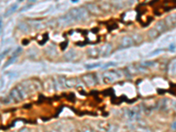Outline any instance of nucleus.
I'll return each instance as SVG.
<instances>
[{
	"mask_svg": "<svg viewBox=\"0 0 176 132\" xmlns=\"http://www.w3.org/2000/svg\"><path fill=\"white\" fill-rule=\"evenodd\" d=\"M69 13L70 16L73 18V20L76 21H84L88 18L89 12L86 10L85 7H78V8H73L70 10Z\"/></svg>",
	"mask_w": 176,
	"mask_h": 132,
	"instance_id": "1",
	"label": "nucleus"
},
{
	"mask_svg": "<svg viewBox=\"0 0 176 132\" xmlns=\"http://www.w3.org/2000/svg\"><path fill=\"white\" fill-rule=\"evenodd\" d=\"M122 73L120 71H109L106 72L102 75V81L105 84H111L121 78Z\"/></svg>",
	"mask_w": 176,
	"mask_h": 132,
	"instance_id": "2",
	"label": "nucleus"
},
{
	"mask_svg": "<svg viewBox=\"0 0 176 132\" xmlns=\"http://www.w3.org/2000/svg\"><path fill=\"white\" fill-rule=\"evenodd\" d=\"M175 103L174 100H170V99H162L160 100H159L158 103V108L163 111H168L171 108H174Z\"/></svg>",
	"mask_w": 176,
	"mask_h": 132,
	"instance_id": "3",
	"label": "nucleus"
},
{
	"mask_svg": "<svg viewBox=\"0 0 176 132\" xmlns=\"http://www.w3.org/2000/svg\"><path fill=\"white\" fill-rule=\"evenodd\" d=\"M141 107H134L128 110L127 116L131 121H138L140 119L141 116Z\"/></svg>",
	"mask_w": 176,
	"mask_h": 132,
	"instance_id": "4",
	"label": "nucleus"
},
{
	"mask_svg": "<svg viewBox=\"0 0 176 132\" xmlns=\"http://www.w3.org/2000/svg\"><path fill=\"white\" fill-rule=\"evenodd\" d=\"M57 21V26H66L71 25L72 23L75 22V20H74L73 18L70 16V14L69 12H68L67 14H65V15L60 17Z\"/></svg>",
	"mask_w": 176,
	"mask_h": 132,
	"instance_id": "5",
	"label": "nucleus"
},
{
	"mask_svg": "<svg viewBox=\"0 0 176 132\" xmlns=\"http://www.w3.org/2000/svg\"><path fill=\"white\" fill-rule=\"evenodd\" d=\"M82 80L87 86H90V87L94 86L97 84V78H96L95 74H94V73H86V74L83 75Z\"/></svg>",
	"mask_w": 176,
	"mask_h": 132,
	"instance_id": "6",
	"label": "nucleus"
},
{
	"mask_svg": "<svg viewBox=\"0 0 176 132\" xmlns=\"http://www.w3.org/2000/svg\"><path fill=\"white\" fill-rule=\"evenodd\" d=\"M86 10L88 11L89 13L91 14H94V15H100L102 13V10L100 6H98L97 5H95L94 3H88L86 4V6H85Z\"/></svg>",
	"mask_w": 176,
	"mask_h": 132,
	"instance_id": "7",
	"label": "nucleus"
},
{
	"mask_svg": "<svg viewBox=\"0 0 176 132\" xmlns=\"http://www.w3.org/2000/svg\"><path fill=\"white\" fill-rule=\"evenodd\" d=\"M134 41L131 36H124L120 41V48H129L134 45Z\"/></svg>",
	"mask_w": 176,
	"mask_h": 132,
	"instance_id": "8",
	"label": "nucleus"
},
{
	"mask_svg": "<svg viewBox=\"0 0 176 132\" xmlns=\"http://www.w3.org/2000/svg\"><path fill=\"white\" fill-rule=\"evenodd\" d=\"M112 45L110 43H106L101 48H100V57H107L112 52Z\"/></svg>",
	"mask_w": 176,
	"mask_h": 132,
	"instance_id": "9",
	"label": "nucleus"
},
{
	"mask_svg": "<svg viewBox=\"0 0 176 132\" xmlns=\"http://www.w3.org/2000/svg\"><path fill=\"white\" fill-rule=\"evenodd\" d=\"M9 96L11 97L12 101H14V102H20V101H21V100H23V98L21 96V94H20L19 89H18L16 86L13 87L12 90H11Z\"/></svg>",
	"mask_w": 176,
	"mask_h": 132,
	"instance_id": "10",
	"label": "nucleus"
},
{
	"mask_svg": "<svg viewBox=\"0 0 176 132\" xmlns=\"http://www.w3.org/2000/svg\"><path fill=\"white\" fill-rule=\"evenodd\" d=\"M168 28H174L176 26V13L170 14L165 17L164 20Z\"/></svg>",
	"mask_w": 176,
	"mask_h": 132,
	"instance_id": "11",
	"label": "nucleus"
},
{
	"mask_svg": "<svg viewBox=\"0 0 176 132\" xmlns=\"http://www.w3.org/2000/svg\"><path fill=\"white\" fill-rule=\"evenodd\" d=\"M167 73L171 77L176 76V58H174L170 61L167 66Z\"/></svg>",
	"mask_w": 176,
	"mask_h": 132,
	"instance_id": "12",
	"label": "nucleus"
},
{
	"mask_svg": "<svg viewBox=\"0 0 176 132\" xmlns=\"http://www.w3.org/2000/svg\"><path fill=\"white\" fill-rule=\"evenodd\" d=\"M160 35L161 34H163L165 33L167 29H168V27H167V26L165 24V22L164 20H159V21H158L156 25H155V27H154Z\"/></svg>",
	"mask_w": 176,
	"mask_h": 132,
	"instance_id": "13",
	"label": "nucleus"
},
{
	"mask_svg": "<svg viewBox=\"0 0 176 132\" xmlns=\"http://www.w3.org/2000/svg\"><path fill=\"white\" fill-rule=\"evenodd\" d=\"M18 8H19V4L15 3V4H12V5H11L7 8V10L5 11V18H7V17H9V16L12 15L14 12L17 11V9H18Z\"/></svg>",
	"mask_w": 176,
	"mask_h": 132,
	"instance_id": "14",
	"label": "nucleus"
},
{
	"mask_svg": "<svg viewBox=\"0 0 176 132\" xmlns=\"http://www.w3.org/2000/svg\"><path fill=\"white\" fill-rule=\"evenodd\" d=\"M87 55L91 58H98L100 57V48H91L87 50Z\"/></svg>",
	"mask_w": 176,
	"mask_h": 132,
	"instance_id": "15",
	"label": "nucleus"
},
{
	"mask_svg": "<svg viewBox=\"0 0 176 132\" xmlns=\"http://www.w3.org/2000/svg\"><path fill=\"white\" fill-rule=\"evenodd\" d=\"M78 84V79L76 78H68L65 81V87L67 88H72Z\"/></svg>",
	"mask_w": 176,
	"mask_h": 132,
	"instance_id": "16",
	"label": "nucleus"
},
{
	"mask_svg": "<svg viewBox=\"0 0 176 132\" xmlns=\"http://www.w3.org/2000/svg\"><path fill=\"white\" fill-rule=\"evenodd\" d=\"M18 89H19V91H20V94H21V96L24 99H26V98H27L28 96V94H29V92L27 91V89L25 87V85L22 84H18L17 86H16Z\"/></svg>",
	"mask_w": 176,
	"mask_h": 132,
	"instance_id": "17",
	"label": "nucleus"
},
{
	"mask_svg": "<svg viewBox=\"0 0 176 132\" xmlns=\"http://www.w3.org/2000/svg\"><path fill=\"white\" fill-rule=\"evenodd\" d=\"M77 57V53L74 49H70L67 53H65L64 55V57L67 61H72L73 59H75Z\"/></svg>",
	"mask_w": 176,
	"mask_h": 132,
	"instance_id": "18",
	"label": "nucleus"
},
{
	"mask_svg": "<svg viewBox=\"0 0 176 132\" xmlns=\"http://www.w3.org/2000/svg\"><path fill=\"white\" fill-rule=\"evenodd\" d=\"M46 53H47L48 56H49L50 57H54L57 55V48L54 46H49L46 49Z\"/></svg>",
	"mask_w": 176,
	"mask_h": 132,
	"instance_id": "19",
	"label": "nucleus"
},
{
	"mask_svg": "<svg viewBox=\"0 0 176 132\" xmlns=\"http://www.w3.org/2000/svg\"><path fill=\"white\" fill-rule=\"evenodd\" d=\"M18 27H19V29L21 31V32H23V33H26V34H27L28 32H29V29H30V27H29V26L27 23H26V22H20L19 24H18Z\"/></svg>",
	"mask_w": 176,
	"mask_h": 132,
	"instance_id": "20",
	"label": "nucleus"
},
{
	"mask_svg": "<svg viewBox=\"0 0 176 132\" xmlns=\"http://www.w3.org/2000/svg\"><path fill=\"white\" fill-rule=\"evenodd\" d=\"M147 35L149 36V38L150 39H152V40H154V39H157L159 36V33L155 29V28H152V29H150L149 31H148V33H147Z\"/></svg>",
	"mask_w": 176,
	"mask_h": 132,
	"instance_id": "21",
	"label": "nucleus"
},
{
	"mask_svg": "<svg viewBox=\"0 0 176 132\" xmlns=\"http://www.w3.org/2000/svg\"><path fill=\"white\" fill-rule=\"evenodd\" d=\"M131 37H132V39H133L135 43H140L143 41V36L139 35V34H134Z\"/></svg>",
	"mask_w": 176,
	"mask_h": 132,
	"instance_id": "22",
	"label": "nucleus"
},
{
	"mask_svg": "<svg viewBox=\"0 0 176 132\" xmlns=\"http://www.w3.org/2000/svg\"><path fill=\"white\" fill-rule=\"evenodd\" d=\"M110 125L111 124H109L107 121H101V122H100V124H99V126H100V129L102 130H107H107L109 129V127H110Z\"/></svg>",
	"mask_w": 176,
	"mask_h": 132,
	"instance_id": "23",
	"label": "nucleus"
},
{
	"mask_svg": "<svg viewBox=\"0 0 176 132\" xmlns=\"http://www.w3.org/2000/svg\"><path fill=\"white\" fill-rule=\"evenodd\" d=\"M156 63H157L154 61H145V62L142 63L141 65L144 67H154V66H156Z\"/></svg>",
	"mask_w": 176,
	"mask_h": 132,
	"instance_id": "24",
	"label": "nucleus"
},
{
	"mask_svg": "<svg viewBox=\"0 0 176 132\" xmlns=\"http://www.w3.org/2000/svg\"><path fill=\"white\" fill-rule=\"evenodd\" d=\"M101 66V63H89V64H86L85 65V68L87 70H92V69H95V68H98Z\"/></svg>",
	"mask_w": 176,
	"mask_h": 132,
	"instance_id": "25",
	"label": "nucleus"
},
{
	"mask_svg": "<svg viewBox=\"0 0 176 132\" xmlns=\"http://www.w3.org/2000/svg\"><path fill=\"white\" fill-rule=\"evenodd\" d=\"M30 24L32 26V27L33 28H35V29H40V28H42V22H40V21H38V20H33V21H30Z\"/></svg>",
	"mask_w": 176,
	"mask_h": 132,
	"instance_id": "26",
	"label": "nucleus"
},
{
	"mask_svg": "<svg viewBox=\"0 0 176 132\" xmlns=\"http://www.w3.org/2000/svg\"><path fill=\"white\" fill-rule=\"evenodd\" d=\"M137 132H153V130L147 126H138L137 128Z\"/></svg>",
	"mask_w": 176,
	"mask_h": 132,
	"instance_id": "27",
	"label": "nucleus"
},
{
	"mask_svg": "<svg viewBox=\"0 0 176 132\" xmlns=\"http://www.w3.org/2000/svg\"><path fill=\"white\" fill-rule=\"evenodd\" d=\"M18 57H16V56H12L11 58H9V60L7 61L6 63H5V65L4 66V68L5 69V68H7L8 66H10L12 63H13V62L16 60V58H17Z\"/></svg>",
	"mask_w": 176,
	"mask_h": 132,
	"instance_id": "28",
	"label": "nucleus"
},
{
	"mask_svg": "<svg viewBox=\"0 0 176 132\" xmlns=\"http://www.w3.org/2000/svg\"><path fill=\"white\" fill-rule=\"evenodd\" d=\"M117 65V63L116 62H109V63H107L104 65H102V68L103 69H107V68H109V67H114V66H116Z\"/></svg>",
	"mask_w": 176,
	"mask_h": 132,
	"instance_id": "29",
	"label": "nucleus"
},
{
	"mask_svg": "<svg viewBox=\"0 0 176 132\" xmlns=\"http://www.w3.org/2000/svg\"><path fill=\"white\" fill-rule=\"evenodd\" d=\"M100 8H101V10L103 11V10H107V11H108L109 9H110V5L108 4V3H103L102 5H101V6H100Z\"/></svg>",
	"mask_w": 176,
	"mask_h": 132,
	"instance_id": "30",
	"label": "nucleus"
},
{
	"mask_svg": "<svg viewBox=\"0 0 176 132\" xmlns=\"http://www.w3.org/2000/svg\"><path fill=\"white\" fill-rule=\"evenodd\" d=\"M117 131V126H116V125H110V127H109V129L107 130V132H116Z\"/></svg>",
	"mask_w": 176,
	"mask_h": 132,
	"instance_id": "31",
	"label": "nucleus"
},
{
	"mask_svg": "<svg viewBox=\"0 0 176 132\" xmlns=\"http://www.w3.org/2000/svg\"><path fill=\"white\" fill-rule=\"evenodd\" d=\"M162 51H163L162 49H156V50L153 51V52H151V53L149 54V56H155V55H158V54L161 53Z\"/></svg>",
	"mask_w": 176,
	"mask_h": 132,
	"instance_id": "32",
	"label": "nucleus"
},
{
	"mask_svg": "<svg viewBox=\"0 0 176 132\" xmlns=\"http://www.w3.org/2000/svg\"><path fill=\"white\" fill-rule=\"evenodd\" d=\"M10 52V48H7V49H5V50H4V52H2L1 53V59H3L8 53Z\"/></svg>",
	"mask_w": 176,
	"mask_h": 132,
	"instance_id": "33",
	"label": "nucleus"
},
{
	"mask_svg": "<svg viewBox=\"0 0 176 132\" xmlns=\"http://www.w3.org/2000/svg\"><path fill=\"white\" fill-rule=\"evenodd\" d=\"M5 88V80H4V78H1V90H3Z\"/></svg>",
	"mask_w": 176,
	"mask_h": 132,
	"instance_id": "34",
	"label": "nucleus"
},
{
	"mask_svg": "<svg viewBox=\"0 0 176 132\" xmlns=\"http://www.w3.org/2000/svg\"><path fill=\"white\" fill-rule=\"evenodd\" d=\"M19 132H30L29 131V130L27 129V128H22V129H20Z\"/></svg>",
	"mask_w": 176,
	"mask_h": 132,
	"instance_id": "35",
	"label": "nucleus"
},
{
	"mask_svg": "<svg viewBox=\"0 0 176 132\" xmlns=\"http://www.w3.org/2000/svg\"><path fill=\"white\" fill-rule=\"evenodd\" d=\"M171 129L174 130H176V121L173 122V124L171 125Z\"/></svg>",
	"mask_w": 176,
	"mask_h": 132,
	"instance_id": "36",
	"label": "nucleus"
},
{
	"mask_svg": "<svg viewBox=\"0 0 176 132\" xmlns=\"http://www.w3.org/2000/svg\"><path fill=\"white\" fill-rule=\"evenodd\" d=\"M82 132H93V130H85Z\"/></svg>",
	"mask_w": 176,
	"mask_h": 132,
	"instance_id": "37",
	"label": "nucleus"
},
{
	"mask_svg": "<svg viewBox=\"0 0 176 132\" xmlns=\"http://www.w3.org/2000/svg\"><path fill=\"white\" fill-rule=\"evenodd\" d=\"M71 2H72V3H78V2H79V0H72Z\"/></svg>",
	"mask_w": 176,
	"mask_h": 132,
	"instance_id": "38",
	"label": "nucleus"
},
{
	"mask_svg": "<svg viewBox=\"0 0 176 132\" xmlns=\"http://www.w3.org/2000/svg\"><path fill=\"white\" fill-rule=\"evenodd\" d=\"M174 109H175L176 110V103H175V106H174Z\"/></svg>",
	"mask_w": 176,
	"mask_h": 132,
	"instance_id": "39",
	"label": "nucleus"
},
{
	"mask_svg": "<svg viewBox=\"0 0 176 132\" xmlns=\"http://www.w3.org/2000/svg\"><path fill=\"white\" fill-rule=\"evenodd\" d=\"M52 132H58V131H57V130H53Z\"/></svg>",
	"mask_w": 176,
	"mask_h": 132,
	"instance_id": "40",
	"label": "nucleus"
},
{
	"mask_svg": "<svg viewBox=\"0 0 176 132\" xmlns=\"http://www.w3.org/2000/svg\"><path fill=\"white\" fill-rule=\"evenodd\" d=\"M93 132H96V131H95V130H93Z\"/></svg>",
	"mask_w": 176,
	"mask_h": 132,
	"instance_id": "41",
	"label": "nucleus"
},
{
	"mask_svg": "<svg viewBox=\"0 0 176 132\" xmlns=\"http://www.w3.org/2000/svg\"><path fill=\"white\" fill-rule=\"evenodd\" d=\"M49 132H52V131H49Z\"/></svg>",
	"mask_w": 176,
	"mask_h": 132,
	"instance_id": "42",
	"label": "nucleus"
}]
</instances>
